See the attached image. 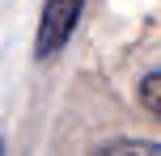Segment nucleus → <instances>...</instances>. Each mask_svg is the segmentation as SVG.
<instances>
[{
  "instance_id": "obj_1",
  "label": "nucleus",
  "mask_w": 161,
  "mask_h": 156,
  "mask_svg": "<svg viewBox=\"0 0 161 156\" xmlns=\"http://www.w3.org/2000/svg\"><path fill=\"white\" fill-rule=\"evenodd\" d=\"M85 4L89 0H42V17H38V30H34V55L38 59H51L68 47Z\"/></svg>"
},
{
  "instance_id": "obj_2",
  "label": "nucleus",
  "mask_w": 161,
  "mask_h": 156,
  "mask_svg": "<svg viewBox=\"0 0 161 156\" xmlns=\"http://www.w3.org/2000/svg\"><path fill=\"white\" fill-rule=\"evenodd\" d=\"M93 156H161V143H153V139H110Z\"/></svg>"
},
{
  "instance_id": "obj_3",
  "label": "nucleus",
  "mask_w": 161,
  "mask_h": 156,
  "mask_svg": "<svg viewBox=\"0 0 161 156\" xmlns=\"http://www.w3.org/2000/svg\"><path fill=\"white\" fill-rule=\"evenodd\" d=\"M136 97H140V106H144L148 114L161 123V68H153V72H144V76H140Z\"/></svg>"
},
{
  "instance_id": "obj_4",
  "label": "nucleus",
  "mask_w": 161,
  "mask_h": 156,
  "mask_svg": "<svg viewBox=\"0 0 161 156\" xmlns=\"http://www.w3.org/2000/svg\"><path fill=\"white\" fill-rule=\"evenodd\" d=\"M0 156H4V139H0Z\"/></svg>"
}]
</instances>
